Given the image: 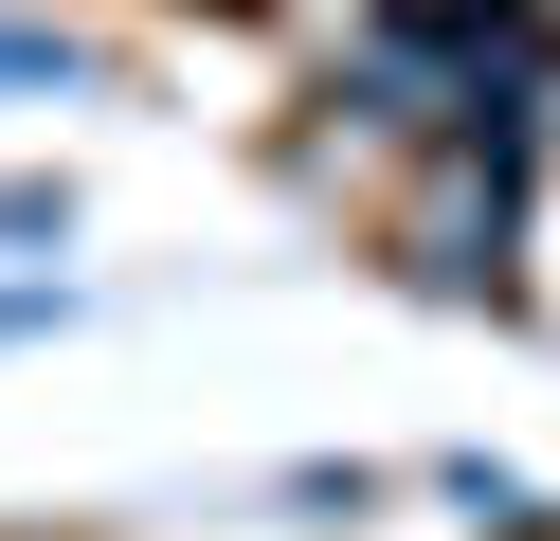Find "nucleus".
Segmentation results:
<instances>
[{
    "mask_svg": "<svg viewBox=\"0 0 560 541\" xmlns=\"http://www.w3.org/2000/svg\"><path fill=\"white\" fill-rule=\"evenodd\" d=\"M0 91H91V36L73 19H0Z\"/></svg>",
    "mask_w": 560,
    "mask_h": 541,
    "instance_id": "nucleus-1",
    "label": "nucleus"
},
{
    "mask_svg": "<svg viewBox=\"0 0 560 541\" xmlns=\"http://www.w3.org/2000/svg\"><path fill=\"white\" fill-rule=\"evenodd\" d=\"M524 19H542V36H560V0H524Z\"/></svg>",
    "mask_w": 560,
    "mask_h": 541,
    "instance_id": "nucleus-3",
    "label": "nucleus"
},
{
    "mask_svg": "<svg viewBox=\"0 0 560 541\" xmlns=\"http://www.w3.org/2000/svg\"><path fill=\"white\" fill-rule=\"evenodd\" d=\"M19 235H73V199H55V180H0V252Z\"/></svg>",
    "mask_w": 560,
    "mask_h": 541,
    "instance_id": "nucleus-2",
    "label": "nucleus"
}]
</instances>
